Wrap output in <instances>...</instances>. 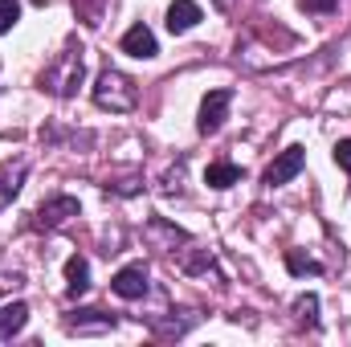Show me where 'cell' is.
<instances>
[{
	"mask_svg": "<svg viewBox=\"0 0 351 347\" xmlns=\"http://www.w3.org/2000/svg\"><path fill=\"white\" fill-rule=\"evenodd\" d=\"M135 98H139L135 82H131V78H123L119 70H102V74H98V82H94V102H98L102 110L123 115V110H131V106H135Z\"/></svg>",
	"mask_w": 351,
	"mask_h": 347,
	"instance_id": "obj_1",
	"label": "cell"
},
{
	"mask_svg": "<svg viewBox=\"0 0 351 347\" xmlns=\"http://www.w3.org/2000/svg\"><path fill=\"white\" fill-rule=\"evenodd\" d=\"M82 74H86V66H82V49H66V53L41 74V82L53 90L58 98H70V94H78V86H82Z\"/></svg>",
	"mask_w": 351,
	"mask_h": 347,
	"instance_id": "obj_2",
	"label": "cell"
},
{
	"mask_svg": "<svg viewBox=\"0 0 351 347\" xmlns=\"http://www.w3.org/2000/svg\"><path fill=\"white\" fill-rule=\"evenodd\" d=\"M229 106H233V90H208L204 102H200L196 131H200V135H217L221 123H225V115H229Z\"/></svg>",
	"mask_w": 351,
	"mask_h": 347,
	"instance_id": "obj_3",
	"label": "cell"
},
{
	"mask_svg": "<svg viewBox=\"0 0 351 347\" xmlns=\"http://www.w3.org/2000/svg\"><path fill=\"white\" fill-rule=\"evenodd\" d=\"M302 164H306V152L302 147H286L269 168H265V184L269 188H282V184H290L294 176L302 172Z\"/></svg>",
	"mask_w": 351,
	"mask_h": 347,
	"instance_id": "obj_4",
	"label": "cell"
},
{
	"mask_svg": "<svg viewBox=\"0 0 351 347\" xmlns=\"http://www.w3.org/2000/svg\"><path fill=\"white\" fill-rule=\"evenodd\" d=\"M110 290L119 298H143L147 294V265L135 261V265H123L114 278H110Z\"/></svg>",
	"mask_w": 351,
	"mask_h": 347,
	"instance_id": "obj_5",
	"label": "cell"
},
{
	"mask_svg": "<svg viewBox=\"0 0 351 347\" xmlns=\"http://www.w3.org/2000/svg\"><path fill=\"white\" fill-rule=\"evenodd\" d=\"M123 53H131V58H139V62H152V58L160 53L156 33H152L147 25H131V29L123 33Z\"/></svg>",
	"mask_w": 351,
	"mask_h": 347,
	"instance_id": "obj_6",
	"label": "cell"
},
{
	"mask_svg": "<svg viewBox=\"0 0 351 347\" xmlns=\"http://www.w3.org/2000/svg\"><path fill=\"white\" fill-rule=\"evenodd\" d=\"M70 217H78V200H74V196H53V200H45V204L37 208V225H41V229H58V225H66Z\"/></svg>",
	"mask_w": 351,
	"mask_h": 347,
	"instance_id": "obj_7",
	"label": "cell"
},
{
	"mask_svg": "<svg viewBox=\"0 0 351 347\" xmlns=\"http://www.w3.org/2000/svg\"><path fill=\"white\" fill-rule=\"evenodd\" d=\"M200 16H204V12H200L196 0H172V8H168V29H172V33H188V29H196Z\"/></svg>",
	"mask_w": 351,
	"mask_h": 347,
	"instance_id": "obj_8",
	"label": "cell"
},
{
	"mask_svg": "<svg viewBox=\"0 0 351 347\" xmlns=\"http://www.w3.org/2000/svg\"><path fill=\"white\" fill-rule=\"evenodd\" d=\"M90 290V261L82 254H74V258L66 261V294L70 298H82Z\"/></svg>",
	"mask_w": 351,
	"mask_h": 347,
	"instance_id": "obj_9",
	"label": "cell"
},
{
	"mask_svg": "<svg viewBox=\"0 0 351 347\" xmlns=\"http://www.w3.org/2000/svg\"><path fill=\"white\" fill-rule=\"evenodd\" d=\"M25 323H29V307H25V302H8V307H0V344L12 339Z\"/></svg>",
	"mask_w": 351,
	"mask_h": 347,
	"instance_id": "obj_10",
	"label": "cell"
},
{
	"mask_svg": "<svg viewBox=\"0 0 351 347\" xmlns=\"http://www.w3.org/2000/svg\"><path fill=\"white\" fill-rule=\"evenodd\" d=\"M241 180V168L237 164H208V172H204V184L208 188H233Z\"/></svg>",
	"mask_w": 351,
	"mask_h": 347,
	"instance_id": "obj_11",
	"label": "cell"
},
{
	"mask_svg": "<svg viewBox=\"0 0 351 347\" xmlns=\"http://www.w3.org/2000/svg\"><path fill=\"white\" fill-rule=\"evenodd\" d=\"M86 319H70V331H78V335H90V331H110L114 327V319L110 315H102V311H82Z\"/></svg>",
	"mask_w": 351,
	"mask_h": 347,
	"instance_id": "obj_12",
	"label": "cell"
},
{
	"mask_svg": "<svg viewBox=\"0 0 351 347\" xmlns=\"http://www.w3.org/2000/svg\"><path fill=\"white\" fill-rule=\"evenodd\" d=\"M21 184H25V168H12V172L0 176V213L16 200V192H21Z\"/></svg>",
	"mask_w": 351,
	"mask_h": 347,
	"instance_id": "obj_13",
	"label": "cell"
},
{
	"mask_svg": "<svg viewBox=\"0 0 351 347\" xmlns=\"http://www.w3.org/2000/svg\"><path fill=\"white\" fill-rule=\"evenodd\" d=\"M286 265H290V274H319V270H323V265H319V261L302 258V254H294V250H290V254H286Z\"/></svg>",
	"mask_w": 351,
	"mask_h": 347,
	"instance_id": "obj_14",
	"label": "cell"
},
{
	"mask_svg": "<svg viewBox=\"0 0 351 347\" xmlns=\"http://www.w3.org/2000/svg\"><path fill=\"white\" fill-rule=\"evenodd\" d=\"M294 311H298V319H302V323H315V319H319V298H315V294H306V298H298V302H294Z\"/></svg>",
	"mask_w": 351,
	"mask_h": 347,
	"instance_id": "obj_15",
	"label": "cell"
},
{
	"mask_svg": "<svg viewBox=\"0 0 351 347\" xmlns=\"http://www.w3.org/2000/svg\"><path fill=\"white\" fill-rule=\"evenodd\" d=\"M16 16H21V4L16 0H0V33H8L16 25Z\"/></svg>",
	"mask_w": 351,
	"mask_h": 347,
	"instance_id": "obj_16",
	"label": "cell"
},
{
	"mask_svg": "<svg viewBox=\"0 0 351 347\" xmlns=\"http://www.w3.org/2000/svg\"><path fill=\"white\" fill-rule=\"evenodd\" d=\"M74 8L86 25H98V16H102V0H74Z\"/></svg>",
	"mask_w": 351,
	"mask_h": 347,
	"instance_id": "obj_17",
	"label": "cell"
},
{
	"mask_svg": "<svg viewBox=\"0 0 351 347\" xmlns=\"http://www.w3.org/2000/svg\"><path fill=\"white\" fill-rule=\"evenodd\" d=\"M335 164H339V168H343V172L351 176V139L335 143Z\"/></svg>",
	"mask_w": 351,
	"mask_h": 347,
	"instance_id": "obj_18",
	"label": "cell"
},
{
	"mask_svg": "<svg viewBox=\"0 0 351 347\" xmlns=\"http://www.w3.org/2000/svg\"><path fill=\"white\" fill-rule=\"evenodd\" d=\"M335 4H339V0H302V8H306V12H331Z\"/></svg>",
	"mask_w": 351,
	"mask_h": 347,
	"instance_id": "obj_19",
	"label": "cell"
},
{
	"mask_svg": "<svg viewBox=\"0 0 351 347\" xmlns=\"http://www.w3.org/2000/svg\"><path fill=\"white\" fill-rule=\"evenodd\" d=\"M217 4H221V8H229V0H217Z\"/></svg>",
	"mask_w": 351,
	"mask_h": 347,
	"instance_id": "obj_20",
	"label": "cell"
}]
</instances>
